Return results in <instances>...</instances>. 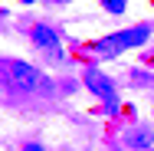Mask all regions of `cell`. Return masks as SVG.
Segmentation results:
<instances>
[{
	"label": "cell",
	"mask_w": 154,
	"mask_h": 151,
	"mask_svg": "<svg viewBox=\"0 0 154 151\" xmlns=\"http://www.w3.org/2000/svg\"><path fill=\"white\" fill-rule=\"evenodd\" d=\"M7 72H10V82H13L17 89H23V92H33L39 86L36 66H30V62H23V59H10L7 62Z\"/></svg>",
	"instance_id": "obj_3"
},
{
	"label": "cell",
	"mask_w": 154,
	"mask_h": 151,
	"mask_svg": "<svg viewBox=\"0 0 154 151\" xmlns=\"http://www.w3.org/2000/svg\"><path fill=\"white\" fill-rule=\"evenodd\" d=\"M23 151H46V148H43V145H36V141H26V145H23Z\"/></svg>",
	"instance_id": "obj_7"
},
{
	"label": "cell",
	"mask_w": 154,
	"mask_h": 151,
	"mask_svg": "<svg viewBox=\"0 0 154 151\" xmlns=\"http://www.w3.org/2000/svg\"><path fill=\"white\" fill-rule=\"evenodd\" d=\"M33 39H36V46H43V49H53V46L59 43V36L49 30V27H33Z\"/></svg>",
	"instance_id": "obj_5"
},
{
	"label": "cell",
	"mask_w": 154,
	"mask_h": 151,
	"mask_svg": "<svg viewBox=\"0 0 154 151\" xmlns=\"http://www.w3.org/2000/svg\"><path fill=\"white\" fill-rule=\"evenodd\" d=\"M151 141H154L151 128H131V131L125 135V145H128V148H148Z\"/></svg>",
	"instance_id": "obj_4"
},
{
	"label": "cell",
	"mask_w": 154,
	"mask_h": 151,
	"mask_svg": "<svg viewBox=\"0 0 154 151\" xmlns=\"http://www.w3.org/2000/svg\"><path fill=\"white\" fill-rule=\"evenodd\" d=\"M102 7H105L108 13H115V17H118V13H125V7H128V0H102Z\"/></svg>",
	"instance_id": "obj_6"
},
{
	"label": "cell",
	"mask_w": 154,
	"mask_h": 151,
	"mask_svg": "<svg viewBox=\"0 0 154 151\" xmlns=\"http://www.w3.org/2000/svg\"><path fill=\"white\" fill-rule=\"evenodd\" d=\"M82 79H85V86H89V92H95L102 102H105V109H115L118 105V99H115V82L102 72V69H95V66H89L85 72H82Z\"/></svg>",
	"instance_id": "obj_2"
},
{
	"label": "cell",
	"mask_w": 154,
	"mask_h": 151,
	"mask_svg": "<svg viewBox=\"0 0 154 151\" xmlns=\"http://www.w3.org/2000/svg\"><path fill=\"white\" fill-rule=\"evenodd\" d=\"M23 3H33V0H23Z\"/></svg>",
	"instance_id": "obj_8"
},
{
	"label": "cell",
	"mask_w": 154,
	"mask_h": 151,
	"mask_svg": "<svg viewBox=\"0 0 154 151\" xmlns=\"http://www.w3.org/2000/svg\"><path fill=\"white\" fill-rule=\"evenodd\" d=\"M148 36H151V27H148V23L128 27V30H118V33H112V36H105V39H98V43H95V53H98V56H122L125 49L141 46Z\"/></svg>",
	"instance_id": "obj_1"
}]
</instances>
